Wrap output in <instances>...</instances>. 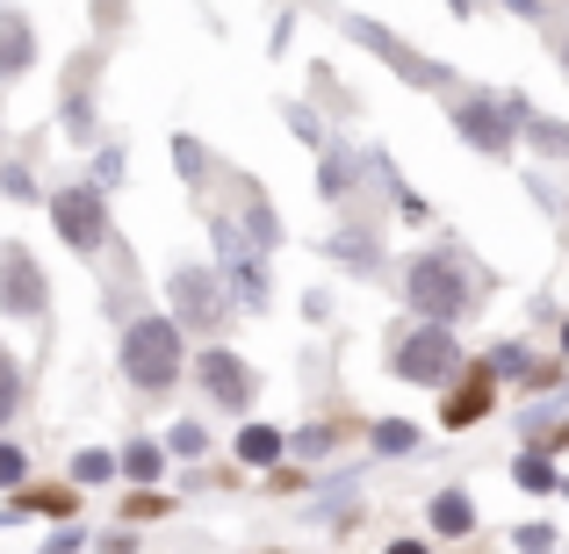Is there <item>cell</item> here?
<instances>
[{"label": "cell", "mask_w": 569, "mask_h": 554, "mask_svg": "<svg viewBox=\"0 0 569 554\" xmlns=\"http://www.w3.org/2000/svg\"><path fill=\"white\" fill-rule=\"evenodd\" d=\"M397 295H403V310H411L418 324H461L476 310V295H483V274H476L455 245H432V252H418V260L403 266Z\"/></svg>", "instance_id": "1"}, {"label": "cell", "mask_w": 569, "mask_h": 554, "mask_svg": "<svg viewBox=\"0 0 569 554\" xmlns=\"http://www.w3.org/2000/svg\"><path fill=\"white\" fill-rule=\"evenodd\" d=\"M116 361H123V382L138 396H173V382L188 374V332L159 310H138L116 339Z\"/></svg>", "instance_id": "2"}, {"label": "cell", "mask_w": 569, "mask_h": 554, "mask_svg": "<svg viewBox=\"0 0 569 554\" xmlns=\"http://www.w3.org/2000/svg\"><path fill=\"white\" fill-rule=\"evenodd\" d=\"M527 94H512V101H498V94H455V109H447V123L461 130V138L476 144L483 159H512L519 152V123H527Z\"/></svg>", "instance_id": "3"}, {"label": "cell", "mask_w": 569, "mask_h": 554, "mask_svg": "<svg viewBox=\"0 0 569 554\" xmlns=\"http://www.w3.org/2000/svg\"><path fill=\"white\" fill-rule=\"evenodd\" d=\"M389 374L418 389H447L461 374V339L455 324H411V332L389 339Z\"/></svg>", "instance_id": "4"}, {"label": "cell", "mask_w": 569, "mask_h": 554, "mask_svg": "<svg viewBox=\"0 0 569 554\" xmlns=\"http://www.w3.org/2000/svg\"><path fill=\"white\" fill-rule=\"evenodd\" d=\"M51 223L80 260H101L116 245V223H109V194L94 181H72V188H51Z\"/></svg>", "instance_id": "5"}, {"label": "cell", "mask_w": 569, "mask_h": 554, "mask_svg": "<svg viewBox=\"0 0 569 554\" xmlns=\"http://www.w3.org/2000/svg\"><path fill=\"white\" fill-rule=\"evenodd\" d=\"M188 374H194V389H202L217 411H231V417H246V411H252V396H260V374L238 361L231 346H217V339H209V346L188 361Z\"/></svg>", "instance_id": "6"}, {"label": "cell", "mask_w": 569, "mask_h": 554, "mask_svg": "<svg viewBox=\"0 0 569 554\" xmlns=\"http://www.w3.org/2000/svg\"><path fill=\"white\" fill-rule=\"evenodd\" d=\"M167 295H173V324H181V332L217 339L223 318H231V295H223V281L209 274V266H173Z\"/></svg>", "instance_id": "7"}, {"label": "cell", "mask_w": 569, "mask_h": 554, "mask_svg": "<svg viewBox=\"0 0 569 554\" xmlns=\"http://www.w3.org/2000/svg\"><path fill=\"white\" fill-rule=\"evenodd\" d=\"M0 310L22 324H51V281L29 245H0Z\"/></svg>", "instance_id": "8"}, {"label": "cell", "mask_w": 569, "mask_h": 554, "mask_svg": "<svg viewBox=\"0 0 569 554\" xmlns=\"http://www.w3.org/2000/svg\"><path fill=\"white\" fill-rule=\"evenodd\" d=\"M490 411H498V374H490L483 361H469L455 382H447V396H440V425L469 432V425H483Z\"/></svg>", "instance_id": "9"}, {"label": "cell", "mask_w": 569, "mask_h": 554, "mask_svg": "<svg viewBox=\"0 0 569 554\" xmlns=\"http://www.w3.org/2000/svg\"><path fill=\"white\" fill-rule=\"evenodd\" d=\"M80 512V483H22L8 490V518H51V526H72Z\"/></svg>", "instance_id": "10"}, {"label": "cell", "mask_w": 569, "mask_h": 554, "mask_svg": "<svg viewBox=\"0 0 569 554\" xmlns=\"http://www.w3.org/2000/svg\"><path fill=\"white\" fill-rule=\"evenodd\" d=\"M353 37H361L368 51L382 58V66H397V72H403L411 87H447V72H440V66H426V58H418V51H411L403 37H389L382 22H353Z\"/></svg>", "instance_id": "11"}, {"label": "cell", "mask_w": 569, "mask_h": 554, "mask_svg": "<svg viewBox=\"0 0 569 554\" xmlns=\"http://www.w3.org/2000/svg\"><path fill=\"white\" fill-rule=\"evenodd\" d=\"M94 72H101V51H80L66 66V130L72 138H94Z\"/></svg>", "instance_id": "12"}, {"label": "cell", "mask_w": 569, "mask_h": 554, "mask_svg": "<svg viewBox=\"0 0 569 554\" xmlns=\"http://www.w3.org/2000/svg\"><path fill=\"white\" fill-rule=\"evenodd\" d=\"M29 66H37V29H29L14 8H0V87H14Z\"/></svg>", "instance_id": "13"}, {"label": "cell", "mask_w": 569, "mask_h": 554, "mask_svg": "<svg viewBox=\"0 0 569 554\" xmlns=\"http://www.w3.org/2000/svg\"><path fill=\"white\" fill-rule=\"evenodd\" d=\"M426 526L440 533V541H469V533H476V497H469V490H432Z\"/></svg>", "instance_id": "14"}, {"label": "cell", "mask_w": 569, "mask_h": 554, "mask_svg": "<svg viewBox=\"0 0 569 554\" xmlns=\"http://www.w3.org/2000/svg\"><path fill=\"white\" fill-rule=\"evenodd\" d=\"M325 252H332L339 266H353V274H376V231H368V223H347V231H332L325 238Z\"/></svg>", "instance_id": "15"}, {"label": "cell", "mask_w": 569, "mask_h": 554, "mask_svg": "<svg viewBox=\"0 0 569 554\" xmlns=\"http://www.w3.org/2000/svg\"><path fill=\"white\" fill-rule=\"evenodd\" d=\"M246 469H274L281 454H289V432L281 425H238V446H231Z\"/></svg>", "instance_id": "16"}, {"label": "cell", "mask_w": 569, "mask_h": 554, "mask_svg": "<svg viewBox=\"0 0 569 554\" xmlns=\"http://www.w3.org/2000/svg\"><path fill=\"white\" fill-rule=\"evenodd\" d=\"M167 461H173V454H167V446H159V440H130L116 469H123L130 483H159V475H167Z\"/></svg>", "instance_id": "17"}, {"label": "cell", "mask_w": 569, "mask_h": 554, "mask_svg": "<svg viewBox=\"0 0 569 554\" xmlns=\"http://www.w3.org/2000/svg\"><path fill=\"white\" fill-rule=\"evenodd\" d=\"M512 483H519V490H533V497H548V490H556V483H562V469H556V454H533V446H527V454H519V461H512Z\"/></svg>", "instance_id": "18"}, {"label": "cell", "mask_w": 569, "mask_h": 554, "mask_svg": "<svg viewBox=\"0 0 569 554\" xmlns=\"http://www.w3.org/2000/svg\"><path fill=\"white\" fill-rule=\"evenodd\" d=\"M29 403V382H22V361H14L8 346H0V425H14Z\"/></svg>", "instance_id": "19"}, {"label": "cell", "mask_w": 569, "mask_h": 554, "mask_svg": "<svg viewBox=\"0 0 569 554\" xmlns=\"http://www.w3.org/2000/svg\"><path fill=\"white\" fill-rule=\"evenodd\" d=\"M318 194H325V202H353V167L339 152L318 159Z\"/></svg>", "instance_id": "20"}, {"label": "cell", "mask_w": 569, "mask_h": 554, "mask_svg": "<svg viewBox=\"0 0 569 554\" xmlns=\"http://www.w3.org/2000/svg\"><path fill=\"white\" fill-rule=\"evenodd\" d=\"M167 454H173V461H202V454H209V432H202V417H181V425L167 432Z\"/></svg>", "instance_id": "21"}, {"label": "cell", "mask_w": 569, "mask_h": 554, "mask_svg": "<svg viewBox=\"0 0 569 554\" xmlns=\"http://www.w3.org/2000/svg\"><path fill=\"white\" fill-rule=\"evenodd\" d=\"M376 454H418V425H403V417H382L376 425Z\"/></svg>", "instance_id": "22"}, {"label": "cell", "mask_w": 569, "mask_h": 554, "mask_svg": "<svg viewBox=\"0 0 569 554\" xmlns=\"http://www.w3.org/2000/svg\"><path fill=\"white\" fill-rule=\"evenodd\" d=\"M109 475H116L109 446H80V454H72V483H109Z\"/></svg>", "instance_id": "23"}, {"label": "cell", "mask_w": 569, "mask_h": 554, "mask_svg": "<svg viewBox=\"0 0 569 554\" xmlns=\"http://www.w3.org/2000/svg\"><path fill=\"white\" fill-rule=\"evenodd\" d=\"M167 512H173V497H167V490H152V483H144L138 497L123 504V518H130V526H152V518H167Z\"/></svg>", "instance_id": "24"}, {"label": "cell", "mask_w": 569, "mask_h": 554, "mask_svg": "<svg viewBox=\"0 0 569 554\" xmlns=\"http://www.w3.org/2000/svg\"><path fill=\"white\" fill-rule=\"evenodd\" d=\"M527 138H533V152L569 159V123H541V115H527Z\"/></svg>", "instance_id": "25"}, {"label": "cell", "mask_w": 569, "mask_h": 554, "mask_svg": "<svg viewBox=\"0 0 569 554\" xmlns=\"http://www.w3.org/2000/svg\"><path fill=\"white\" fill-rule=\"evenodd\" d=\"M29 483V446L0 440V490H22Z\"/></svg>", "instance_id": "26"}, {"label": "cell", "mask_w": 569, "mask_h": 554, "mask_svg": "<svg viewBox=\"0 0 569 554\" xmlns=\"http://www.w3.org/2000/svg\"><path fill=\"white\" fill-rule=\"evenodd\" d=\"M332 446H339V432L310 425V432H296V440H289V454H310V461H318V454H332Z\"/></svg>", "instance_id": "27"}, {"label": "cell", "mask_w": 569, "mask_h": 554, "mask_svg": "<svg viewBox=\"0 0 569 554\" xmlns=\"http://www.w3.org/2000/svg\"><path fill=\"white\" fill-rule=\"evenodd\" d=\"M512 541H519V554H548L556 547V526H519Z\"/></svg>", "instance_id": "28"}, {"label": "cell", "mask_w": 569, "mask_h": 554, "mask_svg": "<svg viewBox=\"0 0 569 554\" xmlns=\"http://www.w3.org/2000/svg\"><path fill=\"white\" fill-rule=\"evenodd\" d=\"M173 159H181L188 181H202V144H194V138H173Z\"/></svg>", "instance_id": "29"}, {"label": "cell", "mask_w": 569, "mask_h": 554, "mask_svg": "<svg viewBox=\"0 0 569 554\" xmlns=\"http://www.w3.org/2000/svg\"><path fill=\"white\" fill-rule=\"evenodd\" d=\"M116 173H123V152H116V144H109V152H101V159H94V188H109V181H116Z\"/></svg>", "instance_id": "30"}, {"label": "cell", "mask_w": 569, "mask_h": 554, "mask_svg": "<svg viewBox=\"0 0 569 554\" xmlns=\"http://www.w3.org/2000/svg\"><path fill=\"white\" fill-rule=\"evenodd\" d=\"M0 181H8V194H14V202H29V194H37V181H29V167H8Z\"/></svg>", "instance_id": "31"}, {"label": "cell", "mask_w": 569, "mask_h": 554, "mask_svg": "<svg viewBox=\"0 0 569 554\" xmlns=\"http://www.w3.org/2000/svg\"><path fill=\"white\" fill-rule=\"evenodd\" d=\"M389 554H432L426 541H389Z\"/></svg>", "instance_id": "32"}, {"label": "cell", "mask_w": 569, "mask_h": 554, "mask_svg": "<svg viewBox=\"0 0 569 554\" xmlns=\"http://www.w3.org/2000/svg\"><path fill=\"white\" fill-rule=\"evenodd\" d=\"M556 66L569 72V29H562V37H556Z\"/></svg>", "instance_id": "33"}, {"label": "cell", "mask_w": 569, "mask_h": 554, "mask_svg": "<svg viewBox=\"0 0 569 554\" xmlns=\"http://www.w3.org/2000/svg\"><path fill=\"white\" fill-rule=\"evenodd\" d=\"M562 361H569V318H562Z\"/></svg>", "instance_id": "34"}, {"label": "cell", "mask_w": 569, "mask_h": 554, "mask_svg": "<svg viewBox=\"0 0 569 554\" xmlns=\"http://www.w3.org/2000/svg\"><path fill=\"white\" fill-rule=\"evenodd\" d=\"M556 490H562V497H569V475H562V483H556Z\"/></svg>", "instance_id": "35"}]
</instances>
